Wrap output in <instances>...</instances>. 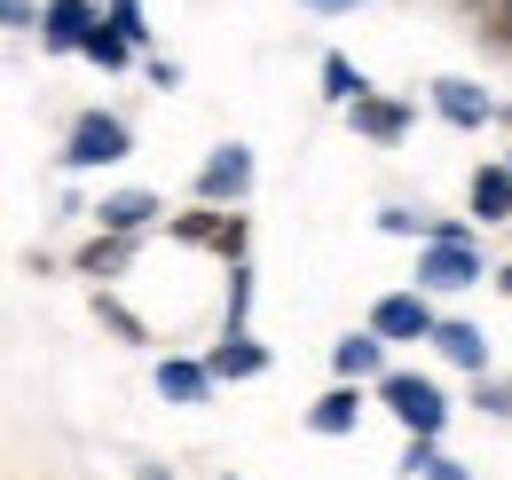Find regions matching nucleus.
Returning <instances> with one entry per match:
<instances>
[{"instance_id": "1", "label": "nucleus", "mask_w": 512, "mask_h": 480, "mask_svg": "<svg viewBox=\"0 0 512 480\" xmlns=\"http://www.w3.org/2000/svg\"><path fill=\"white\" fill-rule=\"evenodd\" d=\"M379 394H386V410L410 425V441H434V433L449 425L442 386H434V378H418V370H386V378H379Z\"/></svg>"}, {"instance_id": "2", "label": "nucleus", "mask_w": 512, "mask_h": 480, "mask_svg": "<svg viewBox=\"0 0 512 480\" xmlns=\"http://www.w3.org/2000/svg\"><path fill=\"white\" fill-rule=\"evenodd\" d=\"M119 158H127V126H119V119L87 111V119L71 126V142H64V166H119Z\"/></svg>"}, {"instance_id": "3", "label": "nucleus", "mask_w": 512, "mask_h": 480, "mask_svg": "<svg viewBox=\"0 0 512 480\" xmlns=\"http://www.w3.org/2000/svg\"><path fill=\"white\" fill-rule=\"evenodd\" d=\"M371 331H379V339H434L442 323H434V300H426V292H386V300L371 307Z\"/></svg>"}, {"instance_id": "4", "label": "nucleus", "mask_w": 512, "mask_h": 480, "mask_svg": "<svg viewBox=\"0 0 512 480\" xmlns=\"http://www.w3.org/2000/svg\"><path fill=\"white\" fill-rule=\"evenodd\" d=\"M465 284H481V252L473 244H426L418 292H465Z\"/></svg>"}, {"instance_id": "5", "label": "nucleus", "mask_w": 512, "mask_h": 480, "mask_svg": "<svg viewBox=\"0 0 512 480\" xmlns=\"http://www.w3.org/2000/svg\"><path fill=\"white\" fill-rule=\"evenodd\" d=\"M174 237L197 244V252L237 260V252H245V221H237V213H182V221H174Z\"/></svg>"}, {"instance_id": "6", "label": "nucleus", "mask_w": 512, "mask_h": 480, "mask_svg": "<svg viewBox=\"0 0 512 480\" xmlns=\"http://www.w3.org/2000/svg\"><path fill=\"white\" fill-rule=\"evenodd\" d=\"M245 189H253V158H245L237 142L205 158V174H197V197H205V205H221V197H245Z\"/></svg>"}, {"instance_id": "7", "label": "nucleus", "mask_w": 512, "mask_h": 480, "mask_svg": "<svg viewBox=\"0 0 512 480\" xmlns=\"http://www.w3.org/2000/svg\"><path fill=\"white\" fill-rule=\"evenodd\" d=\"M87 32H95V0H48L40 8V40L48 48H87Z\"/></svg>"}, {"instance_id": "8", "label": "nucleus", "mask_w": 512, "mask_h": 480, "mask_svg": "<svg viewBox=\"0 0 512 480\" xmlns=\"http://www.w3.org/2000/svg\"><path fill=\"white\" fill-rule=\"evenodd\" d=\"M150 213H158V197H150V189H119V197H103V205H95L103 237H134V229H150Z\"/></svg>"}, {"instance_id": "9", "label": "nucleus", "mask_w": 512, "mask_h": 480, "mask_svg": "<svg viewBox=\"0 0 512 480\" xmlns=\"http://www.w3.org/2000/svg\"><path fill=\"white\" fill-rule=\"evenodd\" d=\"M434 103H442L449 126H481L489 119V95H481L473 79H434Z\"/></svg>"}, {"instance_id": "10", "label": "nucleus", "mask_w": 512, "mask_h": 480, "mask_svg": "<svg viewBox=\"0 0 512 480\" xmlns=\"http://www.w3.org/2000/svg\"><path fill=\"white\" fill-rule=\"evenodd\" d=\"M205 370H213V378H260V370H268V347H253V339L237 331V339H221V347L205 355Z\"/></svg>"}, {"instance_id": "11", "label": "nucleus", "mask_w": 512, "mask_h": 480, "mask_svg": "<svg viewBox=\"0 0 512 480\" xmlns=\"http://www.w3.org/2000/svg\"><path fill=\"white\" fill-rule=\"evenodd\" d=\"M355 134H371V142H402V134H410V111L386 103V95H363V103H355Z\"/></svg>"}, {"instance_id": "12", "label": "nucleus", "mask_w": 512, "mask_h": 480, "mask_svg": "<svg viewBox=\"0 0 512 480\" xmlns=\"http://www.w3.org/2000/svg\"><path fill=\"white\" fill-rule=\"evenodd\" d=\"M473 213L481 221H512V166H481L473 174Z\"/></svg>"}, {"instance_id": "13", "label": "nucleus", "mask_w": 512, "mask_h": 480, "mask_svg": "<svg viewBox=\"0 0 512 480\" xmlns=\"http://www.w3.org/2000/svg\"><path fill=\"white\" fill-rule=\"evenodd\" d=\"M158 394L166 402H205L213 394V370L205 362H158Z\"/></svg>"}, {"instance_id": "14", "label": "nucleus", "mask_w": 512, "mask_h": 480, "mask_svg": "<svg viewBox=\"0 0 512 480\" xmlns=\"http://www.w3.org/2000/svg\"><path fill=\"white\" fill-rule=\"evenodd\" d=\"M331 362H339V378H371V370L386 362V339H379V331H355V339L331 347Z\"/></svg>"}, {"instance_id": "15", "label": "nucleus", "mask_w": 512, "mask_h": 480, "mask_svg": "<svg viewBox=\"0 0 512 480\" xmlns=\"http://www.w3.org/2000/svg\"><path fill=\"white\" fill-rule=\"evenodd\" d=\"M355 418H363V394H355V386H331L316 410H308V425H316V433H355Z\"/></svg>"}, {"instance_id": "16", "label": "nucleus", "mask_w": 512, "mask_h": 480, "mask_svg": "<svg viewBox=\"0 0 512 480\" xmlns=\"http://www.w3.org/2000/svg\"><path fill=\"white\" fill-rule=\"evenodd\" d=\"M434 347H442L449 362H465V370H481V362H489V339H481L473 323H442V331H434Z\"/></svg>"}, {"instance_id": "17", "label": "nucleus", "mask_w": 512, "mask_h": 480, "mask_svg": "<svg viewBox=\"0 0 512 480\" xmlns=\"http://www.w3.org/2000/svg\"><path fill=\"white\" fill-rule=\"evenodd\" d=\"M402 473H418V480H465V465H457V457H442L434 441H410V457H402Z\"/></svg>"}, {"instance_id": "18", "label": "nucleus", "mask_w": 512, "mask_h": 480, "mask_svg": "<svg viewBox=\"0 0 512 480\" xmlns=\"http://www.w3.org/2000/svg\"><path fill=\"white\" fill-rule=\"evenodd\" d=\"M323 95L355 111V103H363V71H355V63H347V56H323Z\"/></svg>"}, {"instance_id": "19", "label": "nucleus", "mask_w": 512, "mask_h": 480, "mask_svg": "<svg viewBox=\"0 0 512 480\" xmlns=\"http://www.w3.org/2000/svg\"><path fill=\"white\" fill-rule=\"evenodd\" d=\"M473 32L489 48H512V0H473Z\"/></svg>"}, {"instance_id": "20", "label": "nucleus", "mask_w": 512, "mask_h": 480, "mask_svg": "<svg viewBox=\"0 0 512 480\" xmlns=\"http://www.w3.org/2000/svg\"><path fill=\"white\" fill-rule=\"evenodd\" d=\"M79 56H87V63H103V71H119V63L134 56V40H119V32H111V24H95V32H87V48H79Z\"/></svg>"}, {"instance_id": "21", "label": "nucleus", "mask_w": 512, "mask_h": 480, "mask_svg": "<svg viewBox=\"0 0 512 480\" xmlns=\"http://www.w3.org/2000/svg\"><path fill=\"white\" fill-rule=\"evenodd\" d=\"M127 268V237H95L87 244V276H119Z\"/></svg>"}, {"instance_id": "22", "label": "nucleus", "mask_w": 512, "mask_h": 480, "mask_svg": "<svg viewBox=\"0 0 512 480\" xmlns=\"http://www.w3.org/2000/svg\"><path fill=\"white\" fill-rule=\"evenodd\" d=\"M111 32H119V40H142V32H150V24H142V0H111Z\"/></svg>"}, {"instance_id": "23", "label": "nucleus", "mask_w": 512, "mask_h": 480, "mask_svg": "<svg viewBox=\"0 0 512 480\" xmlns=\"http://www.w3.org/2000/svg\"><path fill=\"white\" fill-rule=\"evenodd\" d=\"M103 323H111L119 339H142V323H134V315H127V307H119V300H103Z\"/></svg>"}, {"instance_id": "24", "label": "nucleus", "mask_w": 512, "mask_h": 480, "mask_svg": "<svg viewBox=\"0 0 512 480\" xmlns=\"http://www.w3.org/2000/svg\"><path fill=\"white\" fill-rule=\"evenodd\" d=\"M0 16H8L16 32H32V24H40V16H32V0H0Z\"/></svg>"}, {"instance_id": "25", "label": "nucleus", "mask_w": 512, "mask_h": 480, "mask_svg": "<svg viewBox=\"0 0 512 480\" xmlns=\"http://www.w3.org/2000/svg\"><path fill=\"white\" fill-rule=\"evenodd\" d=\"M481 410H505V418H512V378H505V386H481Z\"/></svg>"}, {"instance_id": "26", "label": "nucleus", "mask_w": 512, "mask_h": 480, "mask_svg": "<svg viewBox=\"0 0 512 480\" xmlns=\"http://www.w3.org/2000/svg\"><path fill=\"white\" fill-rule=\"evenodd\" d=\"M142 480H174V473H158V465H142Z\"/></svg>"}, {"instance_id": "27", "label": "nucleus", "mask_w": 512, "mask_h": 480, "mask_svg": "<svg viewBox=\"0 0 512 480\" xmlns=\"http://www.w3.org/2000/svg\"><path fill=\"white\" fill-rule=\"evenodd\" d=\"M497 284H505V292H512V268H497Z\"/></svg>"}, {"instance_id": "28", "label": "nucleus", "mask_w": 512, "mask_h": 480, "mask_svg": "<svg viewBox=\"0 0 512 480\" xmlns=\"http://www.w3.org/2000/svg\"><path fill=\"white\" fill-rule=\"evenodd\" d=\"M316 8H347V0H316Z\"/></svg>"}]
</instances>
